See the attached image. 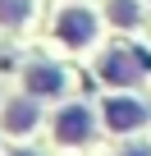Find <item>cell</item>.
Listing matches in <instances>:
<instances>
[{"label": "cell", "mask_w": 151, "mask_h": 156, "mask_svg": "<svg viewBox=\"0 0 151 156\" xmlns=\"http://www.w3.org/2000/svg\"><path fill=\"white\" fill-rule=\"evenodd\" d=\"M14 156H32V151H14Z\"/></svg>", "instance_id": "10"}, {"label": "cell", "mask_w": 151, "mask_h": 156, "mask_svg": "<svg viewBox=\"0 0 151 156\" xmlns=\"http://www.w3.org/2000/svg\"><path fill=\"white\" fill-rule=\"evenodd\" d=\"M124 156H151V151H146V147H133V151H124Z\"/></svg>", "instance_id": "9"}, {"label": "cell", "mask_w": 151, "mask_h": 156, "mask_svg": "<svg viewBox=\"0 0 151 156\" xmlns=\"http://www.w3.org/2000/svg\"><path fill=\"white\" fill-rule=\"evenodd\" d=\"M105 119H110V129H137L146 119V110L128 97H115V101H105Z\"/></svg>", "instance_id": "5"}, {"label": "cell", "mask_w": 151, "mask_h": 156, "mask_svg": "<svg viewBox=\"0 0 151 156\" xmlns=\"http://www.w3.org/2000/svg\"><path fill=\"white\" fill-rule=\"evenodd\" d=\"M5 124H9L14 133H23V129H32V124H37V106L19 97V101H14L9 110H5Z\"/></svg>", "instance_id": "6"}, {"label": "cell", "mask_w": 151, "mask_h": 156, "mask_svg": "<svg viewBox=\"0 0 151 156\" xmlns=\"http://www.w3.org/2000/svg\"><path fill=\"white\" fill-rule=\"evenodd\" d=\"M110 19L115 23H137V5L133 0H110Z\"/></svg>", "instance_id": "8"}, {"label": "cell", "mask_w": 151, "mask_h": 156, "mask_svg": "<svg viewBox=\"0 0 151 156\" xmlns=\"http://www.w3.org/2000/svg\"><path fill=\"white\" fill-rule=\"evenodd\" d=\"M28 19V0H0V23H23Z\"/></svg>", "instance_id": "7"}, {"label": "cell", "mask_w": 151, "mask_h": 156, "mask_svg": "<svg viewBox=\"0 0 151 156\" xmlns=\"http://www.w3.org/2000/svg\"><path fill=\"white\" fill-rule=\"evenodd\" d=\"M55 32H60L69 46H83V41L96 32V14H87V9H69V14H60Z\"/></svg>", "instance_id": "2"}, {"label": "cell", "mask_w": 151, "mask_h": 156, "mask_svg": "<svg viewBox=\"0 0 151 156\" xmlns=\"http://www.w3.org/2000/svg\"><path fill=\"white\" fill-rule=\"evenodd\" d=\"M23 83H28L32 97H50V92H64V73H60L55 64H32V69L23 73Z\"/></svg>", "instance_id": "3"}, {"label": "cell", "mask_w": 151, "mask_h": 156, "mask_svg": "<svg viewBox=\"0 0 151 156\" xmlns=\"http://www.w3.org/2000/svg\"><path fill=\"white\" fill-rule=\"evenodd\" d=\"M151 69V55L146 51H115V55H105L101 60V78H105V83H133V78L137 73H146Z\"/></svg>", "instance_id": "1"}, {"label": "cell", "mask_w": 151, "mask_h": 156, "mask_svg": "<svg viewBox=\"0 0 151 156\" xmlns=\"http://www.w3.org/2000/svg\"><path fill=\"white\" fill-rule=\"evenodd\" d=\"M92 133V115L83 110V106H73V110H64L60 119H55V138L60 142H83Z\"/></svg>", "instance_id": "4"}]
</instances>
